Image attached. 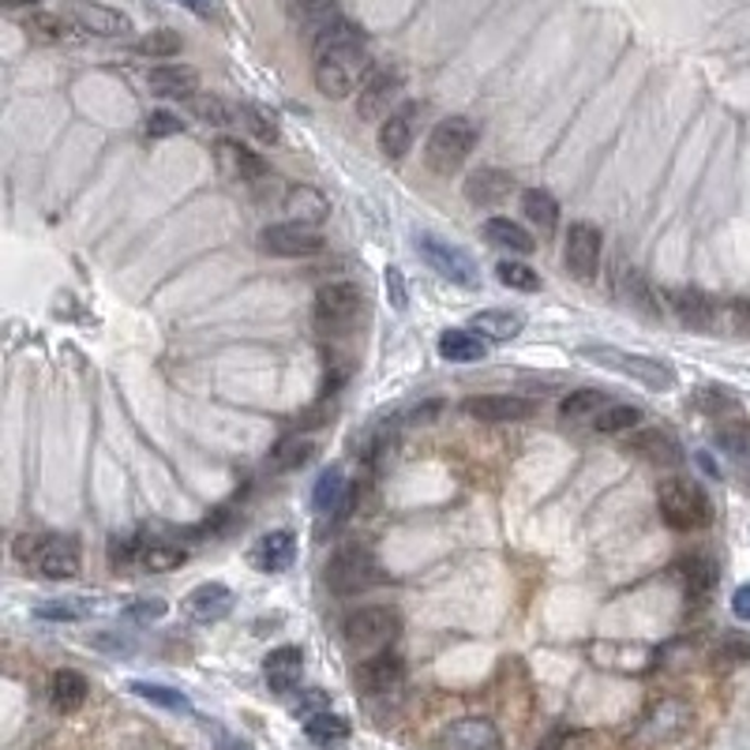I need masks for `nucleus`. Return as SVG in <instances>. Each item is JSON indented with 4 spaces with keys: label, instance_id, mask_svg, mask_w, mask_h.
I'll return each mask as SVG.
<instances>
[{
    "label": "nucleus",
    "instance_id": "nucleus-1",
    "mask_svg": "<svg viewBox=\"0 0 750 750\" xmlns=\"http://www.w3.org/2000/svg\"><path fill=\"white\" fill-rule=\"evenodd\" d=\"M311 53H316V87L323 98H349L353 90H360L368 69V46L360 35L357 23L339 20L323 30L319 38H311Z\"/></svg>",
    "mask_w": 750,
    "mask_h": 750
},
{
    "label": "nucleus",
    "instance_id": "nucleus-2",
    "mask_svg": "<svg viewBox=\"0 0 750 750\" xmlns=\"http://www.w3.org/2000/svg\"><path fill=\"white\" fill-rule=\"evenodd\" d=\"M477 139H480V128L469 116H443V121L428 132L425 165L440 176H454L462 170V162L474 155Z\"/></svg>",
    "mask_w": 750,
    "mask_h": 750
},
{
    "label": "nucleus",
    "instance_id": "nucleus-3",
    "mask_svg": "<svg viewBox=\"0 0 750 750\" xmlns=\"http://www.w3.org/2000/svg\"><path fill=\"white\" fill-rule=\"evenodd\" d=\"M656 511H661L664 526L679 529V533H694L713 521V503L694 480L672 477L656 488Z\"/></svg>",
    "mask_w": 750,
    "mask_h": 750
},
{
    "label": "nucleus",
    "instance_id": "nucleus-4",
    "mask_svg": "<svg viewBox=\"0 0 750 750\" xmlns=\"http://www.w3.org/2000/svg\"><path fill=\"white\" fill-rule=\"evenodd\" d=\"M323 578H327V589L339 597L365 593L368 586L379 581V563L365 544H339L331 552V560H327Z\"/></svg>",
    "mask_w": 750,
    "mask_h": 750
},
{
    "label": "nucleus",
    "instance_id": "nucleus-5",
    "mask_svg": "<svg viewBox=\"0 0 750 750\" xmlns=\"http://www.w3.org/2000/svg\"><path fill=\"white\" fill-rule=\"evenodd\" d=\"M578 353L586 360H597V365L615 368V372L638 379V383H646L649 391H668V386L676 383V372H672L668 365H661V360H653V357H635V353L615 349V345H581Z\"/></svg>",
    "mask_w": 750,
    "mask_h": 750
},
{
    "label": "nucleus",
    "instance_id": "nucleus-6",
    "mask_svg": "<svg viewBox=\"0 0 750 750\" xmlns=\"http://www.w3.org/2000/svg\"><path fill=\"white\" fill-rule=\"evenodd\" d=\"M345 642L357 649H383L402 635V615L386 604H368L345 615Z\"/></svg>",
    "mask_w": 750,
    "mask_h": 750
},
{
    "label": "nucleus",
    "instance_id": "nucleus-7",
    "mask_svg": "<svg viewBox=\"0 0 750 750\" xmlns=\"http://www.w3.org/2000/svg\"><path fill=\"white\" fill-rule=\"evenodd\" d=\"M360 311H365V297H360V290L349 282H331L316 293V323H319V331H327V334L349 331L360 319Z\"/></svg>",
    "mask_w": 750,
    "mask_h": 750
},
{
    "label": "nucleus",
    "instance_id": "nucleus-8",
    "mask_svg": "<svg viewBox=\"0 0 750 750\" xmlns=\"http://www.w3.org/2000/svg\"><path fill=\"white\" fill-rule=\"evenodd\" d=\"M417 244H420V259H425V263L432 267L440 278H446V282L466 285V290H474V285L480 282V271H477L474 256H469V251H462L458 244L435 237V233H425Z\"/></svg>",
    "mask_w": 750,
    "mask_h": 750
},
{
    "label": "nucleus",
    "instance_id": "nucleus-9",
    "mask_svg": "<svg viewBox=\"0 0 750 750\" xmlns=\"http://www.w3.org/2000/svg\"><path fill=\"white\" fill-rule=\"evenodd\" d=\"M259 248L267 256H282V259H305L323 251V233L308 222H274L259 233Z\"/></svg>",
    "mask_w": 750,
    "mask_h": 750
},
{
    "label": "nucleus",
    "instance_id": "nucleus-10",
    "mask_svg": "<svg viewBox=\"0 0 750 750\" xmlns=\"http://www.w3.org/2000/svg\"><path fill=\"white\" fill-rule=\"evenodd\" d=\"M402 95V72L394 64H379L365 75L357 90V116L360 121H376V116H391Z\"/></svg>",
    "mask_w": 750,
    "mask_h": 750
},
{
    "label": "nucleus",
    "instance_id": "nucleus-11",
    "mask_svg": "<svg viewBox=\"0 0 750 750\" xmlns=\"http://www.w3.org/2000/svg\"><path fill=\"white\" fill-rule=\"evenodd\" d=\"M64 20H69L75 30H83V35H95V38H124V35H132L128 15L102 4V0H69V8H64Z\"/></svg>",
    "mask_w": 750,
    "mask_h": 750
},
{
    "label": "nucleus",
    "instance_id": "nucleus-12",
    "mask_svg": "<svg viewBox=\"0 0 750 750\" xmlns=\"http://www.w3.org/2000/svg\"><path fill=\"white\" fill-rule=\"evenodd\" d=\"M601 256H604V241H601V230L589 222H578L570 225L567 233V271L570 278H578V282H593L597 271H601Z\"/></svg>",
    "mask_w": 750,
    "mask_h": 750
},
{
    "label": "nucleus",
    "instance_id": "nucleus-13",
    "mask_svg": "<svg viewBox=\"0 0 750 750\" xmlns=\"http://www.w3.org/2000/svg\"><path fill=\"white\" fill-rule=\"evenodd\" d=\"M474 420H484V425H511V420H529L537 413V402L526 398V394H474L466 398V406Z\"/></svg>",
    "mask_w": 750,
    "mask_h": 750
},
{
    "label": "nucleus",
    "instance_id": "nucleus-14",
    "mask_svg": "<svg viewBox=\"0 0 750 750\" xmlns=\"http://www.w3.org/2000/svg\"><path fill=\"white\" fill-rule=\"evenodd\" d=\"M440 747L443 750H503V736L492 721H484V716H462V721L443 728Z\"/></svg>",
    "mask_w": 750,
    "mask_h": 750
},
{
    "label": "nucleus",
    "instance_id": "nucleus-15",
    "mask_svg": "<svg viewBox=\"0 0 750 750\" xmlns=\"http://www.w3.org/2000/svg\"><path fill=\"white\" fill-rule=\"evenodd\" d=\"M687 724H690V705L679 702V698H664V702H656L649 710L635 739H642V743H668L679 731H687Z\"/></svg>",
    "mask_w": 750,
    "mask_h": 750
},
{
    "label": "nucleus",
    "instance_id": "nucleus-16",
    "mask_svg": "<svg viewBox=\"0 0 750 750\" xmlns=\"http://www.w3.org/2000/svg\"><path fill=\"white\" fill-rule=\"evenodd\" d=\"M417 116H420V106H398L391 116H383V128H379V150H383L386 158H406V150L413 147V136H417Z\"/></svg>",
    "mask_w": 750,
    "mask_h": 750
},
{
    "label": "nucleus",
    "instance_id": "nucleus-17",
    "mask_svg": "<svg viewBox=\"0 0 750 750\" xmlns=\"http://www.w3.org/2000/svg\"><path fill=\"white\" fill-rule=\"evenodd\" d=\"M230 608H233V589L222 586V581H207V586H196L184 597V615L192 623H218L230 615Z\"/></svg>",
    "mask_w": 750,
    "mask_h": 750
},
{
    "label": "nucleus",
    "instance_id": "nucleus-18",
    "mask_svg": "<svg viewBox=\"0 0 750 750\" xmlns=\"http://www.w3.org/2000/svg\"><path fill=\"white\" fill-rule=\"evenodd\" d=\"M300 676H305V653L297 646H278L263 661V679L274 694H293L300 687Z\"/></svg>",
    "mask_w": 750,
    "mask_h": 750
},
{
    "label": "nucleus",
    "instance_id": "nucleus-19",
    "mask_svg": "<svg viewBox=\"0 0 750 750\" xmlns=\"http://www.w3.org/2000/svg\"><path fill=\"white\" fill-rule=\"evenodd\" d=\"M293 560H297V537H293L290 529H274V533L259 537L256 548H251V567L267 570V575L290 570Z\"/></svg>",
    "mask_w": 750,
    "mask_h": 750
},
{
    "label": "nucleus",
    "instance_id": "nucleus-20",
    "mask_svg": "<svg viewBox=\"0 0 750 750\" xmlns=\"http://www.w3.org/2000/svg\"><path fill=\"white\" fill-rule=\"evenodd\" d=\"M214 158H218V165H222V170L230 173V176H237V181L256 184V181H263V176H271V170H267L263 158H256L237 139H218L214 143Z\"/></svg>",
    "mask_w": 750,
    "mask_h": 750
},
{
    "label": "nucleus",
    "instance_id": "nucleus-21",
    "mask_svg": "<svg viewBox=\"0 0 750 750\" xmlns=\"http://www.w3.org/2000/svg\"><path fill=\"white\" fill-rule=\"evenodd\" d=\"M147 83L158 98H170V102H192L199 95V75L184 64H158Z\"/></svg>",
    "mask_w": 750,
    "mask_h": 750
},
{
    "label": "nucleus",
    "instance_id": "nucleus-22",
    "mask_svg": "<svg viewBox=\"0 0 750 750\" xmlns=\"http://www.w3.org/2000/svg\"><path fill=\"white\" fill-rule=\"evenodd\" d=\"M469 331L480 334L484 342L503 345V342H514L521 331H526V316L514 311V308H488V311H480V316H474Z\"/></svg>",
    "mask_w": 750,
    "mask_h": 750
},
{
    "label": "nucleus",
    "instance_id": "nucleus-23",
    "mask_svg": "<svg viewBox=\"0 0 750 750\" xmlns=\"http://www.w3.org/2000/svg\"><path fill=\"white\" fill-rule=\"evenodd\" d=\"M79 544L72 541V537H53V541H46V552H41L38 560V570L46 578L53 581H69V578H79Z\"/></svg>",
    "mask_w": 750,
    "mask_h": 750
},
{
    "label": "nucleus",
    "instance_id": "nucleus-24",
    "mask_svg": "<svg viewBox=\"0 0 750 750\" xmlns=\"http://www.w3.org/2000/svg\"><path fill=\"white\" fill-rule=\"evenodd\" d=\"M290 15L300 35H308V41L319 38L331 23L342 20L339 0H290Z\"/></svg>",
    "mask_w": 750,
    "mask_h": 750
},
{
    "label": "nucleus",
    "instance_id": "nucleus-25",
    "mask_svg": "<svg viewBox=\"0 0 750 750\" xmlns=\"http://www.w3.org/2000/svg\"><path fill=\"white\" fill-rule=\"evenodd\" d=\"M406 679V664H402L398 653H376L372 661H365L360 668V683H365L372 694H391V690L402 687Z\"/></svg>",
    "mask_w": 750,
    "mask_h": 750
},
{
    "label": "nucleus",
    "instance_id": "nucleus-26",
    "mask_svg": "<svg viewBox=\"0 0 750 750\" xmlns=\"http://www.w3.org/2000/svg\"><path fill=\"white\" fill-rule=\"evenodd\" d=\"M480 233H484L488 244H495V248H503V251H518V256H533L537 251L533 233H529L526 225L514 222V218H488V222L480 225Z\"/></svg>",
    "mask_w": 750,
    "mask_h": 750
},
{
    "label": "nucleus",
    "instance_id": "nucleus-27",
    "mask_svg": "<svg viewBox=\"0 0 750 750\" xmlns=\"http://www.w3.org/2000/svg\"><path fill=\"white\" fill-rule=\"evenodd\" d=\"M604 409H608L604 391H593V386H586V391H570L567 398L560 402V425H567V428L597 425V417H601Z\"/></svg>",
    "mask_w": 750,
    "mask_h": 750
},
{
    "label": "nucleus",
    "instance_id": "nucleus-28",
    "mask_svg": "<svg viewBox=\"0 0 750 750\" xmlns=\"http://www.w3.org/2000/svg\"><path fill=\"white\" fill-rule=\"evenodd\" d=\"M668 300H672V311H676V319H679V323H687L690 331H710V327H713L716 308H713V300L705 297V293H698V290H672Z\"/></svg>",
    "mask_w": 750,
    "mask_h": 750
},
{
    "label": "nucleus",
    "instance_id": "nucleus-29",
    "mask_svg": "<svg viewBox=\"0 0 750 750\" xmlns=\"http://www.w3.org/2000/svg\"><path fill=\"white\" fill-rule=\"evenodd\" d=\"M511 188H514V181H511V173H503V170H477L466 176V199L477 207L503 204V199L511 196Z\"/></svg>",
    "mask_w": 750,
    "mask_h": 750
},
{
    "label": "nucleus",
    "instance_id": "nucleus-30",
    "mask_svg": "<svg viewBox=\"0 0 750 750\" xmlns=\"http://www.w3.org/2000/svg\"><path fill=\"white\" fill-rule=\"evenodd\" d=\"M630 451L642 454L649 462H656V466H672V462L683 458L679 443L672 440L668 432H661V428H638L635 440H630Z\"/></svg>",
    "mask_w": 750,
    "mask_h": 750
},
{
    "label": "nucleus",
    "instance_id": "nucleus-31",
    "mask_svg": "<svg viewBox=\"0 0 750 750\" xmlns=\"http://www.w3.org/2000/svg\"><path fill=\"white\" fill-rule=\"evenodd\" d=\"M488 353V342L474 334L466 327V331H443L440 334V357L451 360V365H474Z\"/></svg>",
    "mask_w": 750,
    "mask_h": 750
},
{
    "label": "nucleus",
    "instance_id": "nucleus-32",
    "mask_svg": "<svg viewBox=\"0 0 750 750\" xmlns=\"http://www.w3.org/2000/svg\"><path fill=\"white\" fill-rule=\"evenodd\" d=\"M87 694H90L87 679H83L79 672H72V668H61L53 676V683H49V698H53L57 713H75L83 702H87Z\"/></svg>",
    "mask_w": 750,
    "mask_h": 750
},
{
    "label": "nucleus",
    "instance_id": "nucleus-33",
    "mask_svg": "<svg viewBox=\"0 0 750 750\" xmlns=\"http://www.w3.org/2000/svg\"><path fill=\"white\" fill-rule=\"evenodd\" d=\"M521 214H526L537 230L552 233L555 225H560V199L548 188H526L521 192Z\"/></svg>",
    "mask_w": 750,
    "mask_h": 750
},
{
    "label": "nucleus",
    "instance_id": "nucleus-34",
    "mask_svg": "<svg viewBox=\"0 0 750 750\" xmlns=\"http://www.w3.org/2000/svg\"><path fill=\"white\" fill-rule=\"evenodd\" d=\"M305 736L319 747H339L349 739V721L339 713H311L305 721Z\"/></svg>",
    "mask_w": 750,
    "mask_h": 750
},
{
    "label": "nucleus",
    "instance_id": "nucleus-35",
    "mask_svg": "<svg viewBox=\"0 0 750 750\" xmlns=\"http://www.w3.org/2000/svg\"><path fill=\"white\" fill-rule=\"evenodd\" d=\"M316 454V443L308 440V435H282V440L274 443V451H271V462H274V469H282V474H290V469H300L305 462Z\"/></svg>",
    "mask_w": 750,
    "mask_h": 750
},
{
    "label": "nucleus",
    "instance_id": "nucleus-36",
    "mask_svg": "<svg viewBox=\"0 0 750 750\" xmlns=\"http://www.w3.org/2000/svg\"><path fill=\"white\" fill-rule=\"evenodd\" d=\"M184 560H188V552L176 544H165V541H150L139 548V563L150 570V575H165V570H176L184 567Z\"/></svg>",
    "mask_w": 750,
    "mask_h": 750
},
{
    "label": "nucleus",
    "instance_id": "nucleus-37",
    "mask_svg": "<svg viewBox=\"0 0 750 750\" xmlns=\"http://www.w3.org/2000/svg\"><path fill=\"white\" fill-rule=\"evenodd\" d=\"M132 694H139L143 702L158 705V710H170V713H188L192 702L173 687H162V683H132Z\"/></svg>",
    "mask_w": 750,
    "mask_h": 750
},
{
    "label": "nucleus",
    "instance_id": "nucleus-38",
    "mask_svg": "<svg viewBox=\"0 0 750 750\" xmlns=\"http://www.w3.org/2000/svg\"><path fill=\"white\" fill-rule=\"evenodd\" d=\"M345 484H349V480L342 477V469H323L316 480V488H311V507H316L319 514H331L334 503L342 500Z\"/></svg>",
    "mask_w": 750,
    "mask_h": 750
},
{
    "label": "nucleus",
    "instance_id": "nucleus-39",
    "mask_svg": "<svg viewBox=\"0 0 750 750\" xmlns=\"http://www.w3.org/2000/svg\"><path fill=\"white\" fill-rule=\"evenodd\" d=\"M495 274H500V282L507 285V290H518V293H541V274L533 271L529 263H518V259H503L500 267H495Z\"/></svg>",
    "mask_w": 750,
    "mask_h": 750
},
{
    "label": "nucleus",
    "instance_id": "nucleus-40",
    "mask_svg": "<svg viewBox=\"0 0 750 750\" xmlns=\"http://www.w3.org/2000/svg\"><path fill=\"white\" fill-rule=\"evenodd\" d=\"M638 425H642V409L635 406H608L597 417V432L604 435H619V432H638Z\"/></svg>",
    "mask_w": 750,
    "mask_h": 750
},
{
    "label": "nucleus",
    "instance_id": "nucleus-41",
    "mask_svg": "<svg viewBox=\"0 0 750 750\" xmlns=\"http://www.w3.org/2000/svg\"><path fill=\"white\" fill-rule=\"evenodd\" d=\"M237 124L251 132L259 143H278V121L259 106H237Z\"/></svg>",
    "mask_w": 750,
    "mask_h": 750
},
{
    "label": "nucleus",
    "instance_id": "nucleus-42",
    "mask_svg": "<svg viewBox=\"0 0 750 750\" xmlns=\"http://www.w3.org/2000/svg\"><path fill=\"white\" fill-rule=\"evenodd\" d=\"M136 49L143 57H155V61H165V57H176L184 49V41L176 30H150L136 41Z\"/></svg>",
    "mask_w": 750,
    "mask_h": 750
},
{
    "label": "nucleus",
    "instance_id": "nucleus-43",
    "mask_svg": "<svg viewBox=\"0 0 750 750\" xmlns=\"http://www.w3.org/2000/svg\"><path fill=\"white\" fill-rule=\"evenodd\" d=\"M38 619H53V623H75V619H87L90 604L87 601H75V597H64V601H41L35 608Z\"/></svg>",
    "mask_w": 750,
    "mask_h": 750
},
{
    "label": "nucleus",
    "instance_id": "nucleus-44",
    "mask_svg": "<svg viewBox=\"0 0 750 750\" xmlns=\"http://www.w3.org/2000/svg\"><path fill=\"white\" fill-rule=\"evenodd\" d=\"M192 109H196V116H204L207 124H222V128H233V124H237V106L222 102V98L196 95L192 98Z\"/></svg>",
    "mask_w": 750,
    "mask_h": 750
},
{
    "label": "nucleus",
    "instance_id": "nucleus-45",
    "mask_svg": "<svg viewBox=\"0 0 750 750\" xmlns=\"http://www.w3.org/2000/svg\"><path fill=\"white\" fill-rule=\"evenodd\" d=\"M27 35L35 41H64L69 38V20H64V15L35 12L27 20Z\"/></svg>",
    "mask_w": 750,
    "mask_h": 750
},
{
    "label": "nucleus",
    "instance_id": "nucleus-46",
    "mask_svg": "<svg viewBox=\"0 0 750 750\" xmlns=\"http://www.w3.org/2000/svg\"><path fill=\"white\" fill-rule=\"evenodd\" d=\"M679 570H683V578H687V593L690 597H694V593L705 597L713 589V581H716V567L710 560H687Z\"/></svg>",
    "mask_w": 750,
    "mask_h": 750
},
{
    "label": "nucleus",
    "instance_id": "nucleus-47",
    "mask_svg": "<svg viewBox=\"0 0 750 750\" xmlns=\"http://www.w3.org/2000/svg\"><path fill=\"white\" fill-rule=\"evenodd\" d=\"M165 612H170V604L162 597H136L132 604H124V619L132 623H158Z\"/></svg>",
    "mask_w": 750,
    "mask_h": 750
},
{
    "label": "nucleus",
    "instance_id": "nucleus-48",
    "mask_svg": "<svg viewBox=\"0 0 750 750\" xmlns=\"http://www.w3.org/2000/svg\"><path fill=\"white\" fill-rule=\"evenodd\" d=\"M357 500H360V484H345L342 500L334 503V507H331V514H327V526H323V533H327V529H339V526H345V521L353 518V511H357Z\"/></svg>",
    "mask_w": 750,
    "mask_h": 750
},
{
    "label": "nucleus",
    "instance_id": "nucleus-49",
    "mask_svg": "<svg viewBox=\"0 0 750 750\" xmlns=\"http://www.w3.org/2000/svg\"><path fill=\"white\" fill-rule=\"evenodd\" d=\"M184 132V121L176 113H165V109H158V113L147 116V136L150 139H170V136H181Z\"/></svg>",
    "mask_w": 750,
    "mask_h": 750
},
{
    "label": "nucleus",
    "instance_id": "nucleus-50",
    "mask_svg": "<svg viewBox=\"0 0 750 750\" xmlns=\"http://www.w3.org/2000/svg\"><path fill=\"white\" fill-rule=\"evenodd\" d=\"M41 552H46V541H41L38 533L15 537V560H20V563H38Z\"/></svg>",
    "mask_w": 750,
    "mask_h": 750
},
{
    "label": "nucleus",
    "instance_id": "nucleus-51",
    "mask_svg": "<svg viewBox=\"0 0 750 750\" xmlns=\"http://www.w3.org/2000/svg\"><path fill=\"white\" fill-rule=\"evenodd\" d=\"M136 541H121V537H116L113 541V548H109V560H113V567H124V563H132L136 560Z\"/></svg>",
    "mask_w": 750,
    "mask_h": 750
},
{
    "label": "nucleus",
    "instance_id": "nucleus-52",
    "mask_svg": "<svg viewBox=\"0 0 750 750\" xmlns=\"http://www.w3.org/2000/svg\"><path fill=\"white\" fill-rule=\"evenodd\" d=\"M731 612H736V619L750 623V581H747V586H739L736 593H731Z\"/></svg>",
    "mask_w": 750,
    "mask_h": 750
},
{
    "label": "nucleus",
    "instance_id": "nucleus-53",
    "mask_svg": "<svg viewBox=\"0 0 750 750\" xmlns=\"http://www.w3.org/2000/svg\"><path fill=\"white\" fill-rule=\"evenodd\" d=\"M386 285H391V300H394V308H406V285H402L398 267H391V271H386Z\"/></svg>",
    "mask_w": 750,
    "mask_h": 750
},
{
    "label": "nucleus",
    "instance_id": "nucleus-54",
    "mask_svg": "<svg viewBox=\"0 0 750 750\" xmlns=\"http://www.w3.org/2000/svg\"><path fill=\"white\" fill-rule=\"evenodd\" d=\"M567 736H570V731H567V728H555V731H552V736H548V739H544V743H541V750H560L563 743H567Z\"/></svg>",
    "mask_w": 750,
    "mask_h": 750
},
{
    "label": "nucleus",
    "instance_id": "nucleus-55",
    "mask_svg": "<svg viewBox=\"0 0 750 750\" xmlns=\"http://www.w3.org/2000/svg\"><path fill=\"white\" fill-rule=\"evenodd\" d=\"M181 4H188L192 12H196V15H204V20H207L210 12H214V0H181Z\"/></svg>",
    "mask_w": 750,
    "mask_h": 750
},
{
    "label": "nucleus",
    "instance_id": "nucleus-56",
    "mask_svg": "<svg viewBox=\"0 0 750 750\" xmlns=\"http://www.w3.org/2000/svg\"><path fill=\"white\" fill-rule=\"evenodd\" d=\"M698 462H702V469H705V474H710V477H721V469L713 466V458H710V454H698Z\"/></svg>",
    "mask_w": 750,
    "mask_h": 750
},
{
    "label": "nucleus",
    "instance_id": "nucleus-57",
    "mask_svg": "<svg viewBox=\"0 0 750 750\" xmlns=\"http://www.w3.org/2000/svg\"><path fill=\"white\" fill-rule=\"evenodd\" d=\"M38 0H0V8H35Z\"/></svg>",
    "mask_w": 750,
    "mask_h": 750
}]
</instances>
